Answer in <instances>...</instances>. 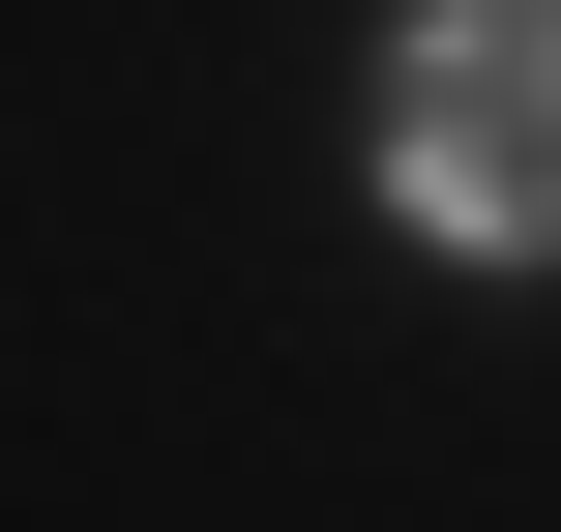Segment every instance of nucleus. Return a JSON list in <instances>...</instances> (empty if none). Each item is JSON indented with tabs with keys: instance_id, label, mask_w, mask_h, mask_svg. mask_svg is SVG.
<instances>
[{
	"instance_id": "obj_1",
	"label": "nucleus",
	"mask_w": 561,
	"mask_h": 532,
	"mask_svg": "<svg viewBox=\"0 0 561 532\" xmlns=\"http://www.w3.org/2000/svg\"><path fill=\"white\" fill-rule=\"evenodd\" d=\"M385 207L444 267H561V0H414L385 59Z\"/></svg>"
}]
</instances>
